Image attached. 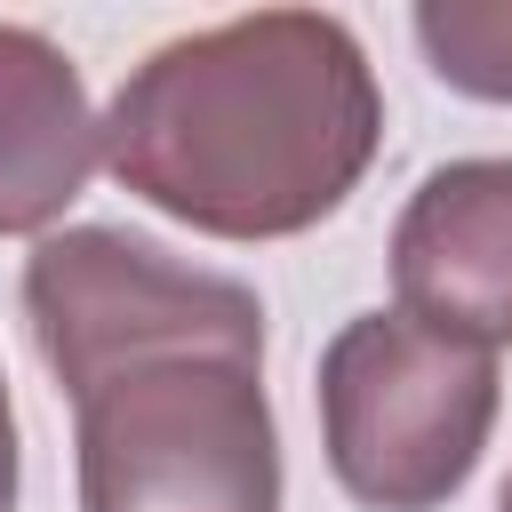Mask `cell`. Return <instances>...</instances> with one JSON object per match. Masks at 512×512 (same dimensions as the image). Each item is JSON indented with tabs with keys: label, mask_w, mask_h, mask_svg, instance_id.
<instances>
[{
	"label": "cell",
	"mask_w": 512,
	"mask_h": 512,
	"mask_svg": "<svg viewBox=\"0 0 512 512\" xmlns=\"http://www.w3.org/2000/svg\"><path fill=\"white\" fill-rule=\"evenodd\" d=\"M384 136L376 72L344 16L256 8L152 48L96 120L104 168L216 240H288L344 208Z\"/></svg>",
	"instance_id": "cell-1"
},
{
	"label": "cell",
	"mask_w": 512,
	"mask_h": 512,
	"mask_svg": "<svg viewBox=\"0 0 512 512\" xmlns=\"http://www.w3.org/2000/svg\"><path fill=\"white\" fill-rule=\"evenodd\" d=\"M80 512H280L264 320L136 344L72 384Z\"/></svg>",
	"instance_id": "cell-2"
},
{
	"label": "cell",
	"mask_w": 512,
	"mask_h": 512,
	"mask_svg": "<svg viewBox=\"0 0 512 512\" xmlns=\"http://www.w3.org/2000/svg\"><path fill=\"white\" fill-rule=\"evenodd\" d=\"M496 424V352L416 328L408 312H360L320 352L328 472L368 512H440Z\"/></svg>",
	"instance_id": "cell-3"
},
{
	"label": "cell",
	"mask_w": 512,
	"mask_h": 512,
	"mask_svg": "<svg viewBox=\"0 0 512 512\" xmlns=\"http://www.w3.org/2000/svg\"><path fill=\"white\" fill-rule=\"evenodd\" d=\"M24 312H32V336H40V360L56 368L64 392L88 368H104V360H120L136 344L256 328L264 320L256 288H240L224 272H192L160 240L120 232V224L48 232L32 248V264H24Z\"/></svg>",
	"instance_id": "cell-4"
},
{
	"label": "cell",
	"mask_w": 512,
	"mask_h": 512,
	"mask_svg": "<svg viewBox=\"0 0 512 512\" xmlns=\"http://www.w3.org/2000/svg\"><path fill=\"white\" fill-rule=\"evenodd\" d=\"M400 312L456 344H512V160L432 168L392 224Z\"/></svg>",
	"instance_id": "cell-5"
},
{
	"label": "cell",
	"mask_w": 512,
	"mask_h": 512,
	"mask_svg": "<svg viewBox=\"0 0 512 512\" xmlns=\"http://www.w3.org/2000/svg\"><path fill=\"white\" fill-rule=\"evenodd\" d=\"M96 160V112L72 56L32 24H0V232H48L88 192Z\"/></svg>",
	"instance_id": "cell-6"
},
{
	"label": "cell",
	"mask_w": 512,
	"mask_h": 512,
	"mask_svg": "<svg viewBox=\"0 0 512 512\" xmlns=\"http://www.w3.org/2000/svg\"><path fill=\"white\" fill-rule=\"evenodd\" d=\"M416 40L448 88L512 104V0H432L416 8Z\"/></svg>",
	"instance_id": "cell-7"
},
{
	"label": "cell",
	"mask_w": 512,
	"mask_h": 512,
	"mask_svg": "<svg viewBox=\"0 0 512 512\" xmlns=\"http://www.w3.org/2000/svg\"><path fill=\"white\" fill-rule=\"evenodd\" d=\"M0 512H16V416H8V384H0Z\"/></svg>",
	"instance_id": "cell-8"
},
{
	"label": "cell",
	"mask_w": 512,
	"mask_h": 512,
	"mask_svg": "<svg viewBox=\"0 0 512 512\" xmlns=\"http://www.w3.org/2000/svg\"><path fill=\"white\" fill-rule=\"evenodd\" d=\"M496 512H512V480H504V496H496Z\"/></svg>",
	"instance_id": "cell-9"
}]
</instances>
